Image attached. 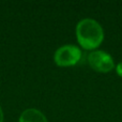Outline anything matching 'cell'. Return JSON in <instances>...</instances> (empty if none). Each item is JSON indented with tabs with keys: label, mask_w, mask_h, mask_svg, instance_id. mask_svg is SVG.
<instances>
[{
	"label": "cell",
	"mask_w": 122,
	"mask_h": 122,
	"mask_svg": "<svg viewBox=\"0 0 122 122\" xmlns=\"http://www.w3.org/2000/svg\"><path fill=\"white\" fill-rule=\"evenodd\" d=\"M88 63L91 69L100 73H108L115 69V61L112 55L104 51H91L88 55Z\"/></svg>",
	"instance_id": "cell-3"
},
{
	"label": "cell",
	"mask_w": 122,
	"mask_h": 122,
	"mask_svg": "<svg viewBox=\"0 0 122 122\" xmlns=\"http://www.w3.org/2000/svg\"><path fill=\"white\" fill-rule=\"evenodd\" d=\"M116 72L120 77H122V62H119L116 66Z\"/></svg>",
	"instance_id": "cell-5"
},
{
	"label": "cell",
	"mask_w": 122,
	"mask_h": 122,
	"mask_svg": "<svg viewBox=\"0 0 122 122\" xmlns=\"http://www.w3.org/2000/svg\"><path fill=\"white\" fill-rule=\"evenodd\" d=\"M4 119V115H3V110H2L1 106H0V122H3Z\"/></svg>",
	"instance_id": "cell-6"
},
{
	"label": "cell",
	"mask_w": 122,
	"mask_h": 122,
	"mask_svg": "<svg viewBox=\"0 0 122 122\" xmlns=\"http://www.w3.org/2000/svg\"><path fill=\"white\" fill-rule=\"evenodd\" d=\"M18 122H48L47 118L41 110L36 108H28L20 114Z\"/></svg>",
	"instance_id": "cell-4"
},
{
	"label": "cell",
	"mask_w": 122,
	"mask_h": 122,
	"mask_svg": "<svg viewBox=\"0 0 122 122\" xmlns=\"http://www.w3.org/2000/svg\"><path fill=\"white\" fill-rule=\"evenodd\" d=\"M81 59V51L78 46L65 44L60 46L54 55V61L58 66L66 67L77 64Z\"/></svg>",
	"instance_id": "cell-2"
},
{
	"label": "cell",
	"mask_w": 122,
	"mask_h": 122,
	"mask_svg": "<svg viewBox=\"0 0 122 122\" xmlns=\"http://www.w3.org/2000/svg\"><path fill=\"white\" fill-rule=\"evenodd\" d=\"M76 40L87 51H95L104 41V29L93 18H82L76 25Z\"/></svg>",
	"instance_id": "cell-1"
}]
</instances>
